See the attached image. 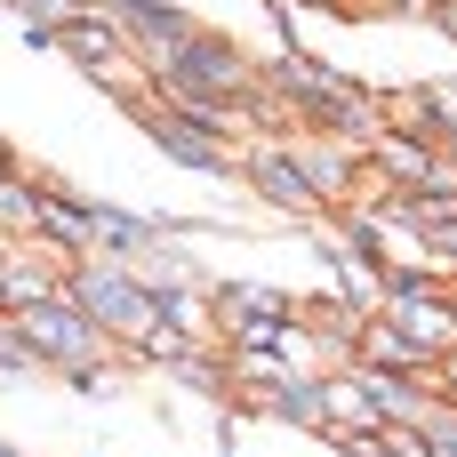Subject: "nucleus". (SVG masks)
<instances>
[{
    "label": "nucleus",
    "instance_id": "nucleus-1",
    "mask_svg": "<svg viewBox=\"0 0 457 457\" xmlns=\"http://www.w3.org/2000/svg\"><path fill=\"white\" fill-rule=\"evenodd\" d=\"M88 305H96V313H112V321H120V313H129V289H120V281H88Z\"/></svg>",
    "mask_w": 457,
    "mask_h": 457
}]
</instances>
